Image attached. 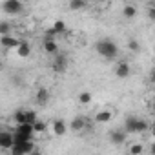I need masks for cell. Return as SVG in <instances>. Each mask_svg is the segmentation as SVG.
<instances>
[{"mask_svg": "<svg viewBox=\"0 0 155 155\" xmlns=\"http://www.w3.org/2000/svg\"><path fill=\"white\" fill-rule=\"evenodd\" d=\"M38 122V115L35 110H26V124H37Z\"/></svg>", "mask_w": 155, "mask_h": 155, "instance_id": "cell-22", "label": "cell"}, {"mask_svg": "<svg viewBox=\"0 0 155 155\" xmlns=\"http://www.w3.org/2000/svg\"><path fill=\"white\" fill-rule=\"evenodd\" d=\"M42 49H44V53H48V55H58V42H57L55 38L46 37V38L42 40Z\"/></svg>", "mask_w": 155, "mask_h": 155, "instance_id": "cell-9", "label": "cell"}, {"mask_svg": "<svg viewBox=\"0 0 155 155\" xmlns=\"http://www.w3.org/2000/svg\"><path fill=\"white\" fill-rule=\"evenodd\" d=\"M113 117H115V110H113V108H102V110H99V111L95 113V122L106 124V122H110Z\"/></svg>", "mask_w": 155, "mask_h": 155, "instance_id": "cell-6", "label": "cell"}, {"mask_svg": "<svg viewBox=\"0 0 155 155\" xmlns=\"http://www.w3.org/2000/svg\"><path fill=\"white\" fill-rule=\"evenodd\" d=\"M2 11L8 15H18L24 11V4L20 0H4L2 2Z\"/></svg>", "mask_w": 155, "mask_h": 155, "instance_id": "cell-3", "label": "cell"}, {"mask_svg": "<svg viewBox=\"0 0 155 155\" xmlns=\"http://www.w3.org/2000/svg\"><path fill=\"white\" fill-rule=\"evenodd\" d=\"M150 81L155 84V68H153V69H151V73H150Z\"/></svg>", "mask_w": 155, "mask_h": 155, "instance_id": "cell-30", "label": "cell"}, {"mask_svg": "<svg viewBox=\"0 0 155 155\" xmlns=\"http://www.w3.org/2000/svg\"><path fill=\"white\" fill-rule=\"evenodd\" d=\"M151 111H153V113H155V101H153V102H151Z\"/></svg>", "mask_w": 155, "mask_h": 155, "instance_id": "cell-32", "label": "cell"}, {"mask_svg": "<svg viewBox=\"0 0 155 155\" xmlns=\"http://www.w3.org/2000/svg\"><path fill=\"white\" fill-rule=\"evenodd\" d=\"M68 69V58L66 55H57L53 60V71L55 73H64Z\"/></svg>", "mask_w": 155, "mask_h": 155, "instance_id": "cell-12", "label": "cell"}, {"mask_svg": "<svg viewBox=\"0 0 155 155\" xmlns=\"http://www.w3.org/2000/svg\"><path fill=\"white\" fill-rule=\"evenodd\" d=\"M128 49L133 51V53H137V51L140 49V46H139V42H137L135 38H130V40H128Z\"/></svg>", "mask_w": 155, "mask_h": 155, "instance_id": "cell-26", "label": "cell"}, {"mask_svg": "<svg viewBox=\"0 0 155 155\" xmlns=\"http://www.w3.org/2000/svg\"><path fill=\"white\" fill-rule=\"evenodd\" d=\"M126 140H128V133H126V131H120V130H113V131H110V142H111V144H115V146H122Z\"/></svg>", "mask_w": 155, "mask_h": 155, "instance_id": "cell-11", "label": "cell"}, {"mask_svg": "<svg viewBox=\"0 0 155 155\" xmlns=\"http://www.w3.org/2000/svg\"><path fill=\"white\" fill-rule=\"evenodd\" d=\"M13 146H15V133L13 131H2L0 133V148L11 150Z\"/></svg>", "mask_w": 155, "mask_h": 155, "instance_id": "cell-7", "label": "cell"}, {"mask_svg": "<svg viewBox=\"0 0 155 155\" xmlns=\"http://www.w3.org/2000/svg\"><path fill=\"white\" fill-rule=\"evenodd\" d=\"M148 151H150V155H155V140L148 146Z\"/></svg>", "mask_w": 155, "mask_h": 155, "instance_id": "cell-29", "label": "cell"}, {"mask_svg": "<svg viewBox=\"0 0 155 155\" xmlns=\"http://www.w3.org/2000/svg\"><path fill=\"white\" fill-rule=\"evenodd\" d=\"M9 31H11V24L6 22V20H2V22H0V35L6 37V35H9Z\"/></svg>", "mask_w": 155, "mask_h": 155, "instance_id": "cell-25", "label": "cell"}, {"mask_svg": "<svg viewBox=\"0 0 155 155\" xmlns=\"http://www.w3.org/2000/svg\"><path fill=\"white\" fill-rule=\"evenodd\" d=\"M128 151H130V155H142V153L146 151V146H144L142 142H133Z\"/></svg>", "mask_w": 155, "mask_h": 155, "instance_id": "cell-19", "label": "cell"}, {"mask_svg": "<svg viewBox=\"0 0 155 155\" xmlns=\"http://www.w3.org/2000/svg\"><path fill=\"white\" fill-rule=\"evenodd\" d=\"M15 144L26 142V140H33L35 135V128L31 124H22V126H15Z\"/></svg>", "mask_w": 155, "mask_h": 155, "instance_id": "cell-2", "label": "cell"}, {"mask_svg": "<svg viewBox=\"0 0 155 155\" xmlns=\"http://www.w3.org/2000/svg\"><path fill=\"white\" fill-rule=\"evenodd\" d=\"M113 73H115L117 79H128V77L131 75V66H130L126 60H120V62H117V64H115Z\"/></svg>", "mask_w": 155, "mask_h": 155, "instance_id": "cell-5", "label": "cell"}, {"mask_svg": "<svg viewBox=\"0 0 155 155\" xmlns=\"http://www.w3.org/2000/svg\"><path fill=\"white\" fill-rule=\"evenodd\" d=\"M91 101H93V95H91L90 91H82V93L79 95V104H82V106L90 104Z\"/></svg>", "mask_w": 155, "mask_h": 155, "instance_id": "cell-23", "label": "cell"}, {"mask_svg": "<svg viewBox=\"0 0 155 155\" xmlns=\"http://www.w3.org/2000/svg\"><path fill=\"white\" fill-rule=\"evenodd\" d=\"M146 15H148L150 20H155V6H150L148 11H146Z\"/></svg>", "mask_w": 155, "mask_h": 155, "instance_id": "cell-28", "label": "cell"}, {"mask_svg": "<svg viewBox=\"0 0 155 155\" xmlns=\"http://www.w3.org/2000/svg\"><path fill=\"white\" fill-rule=\"evenodd\" d=\"M20 38L15 37V35H6V37H0V44H2V48L6 49H17L20 46Z\"/></svg>", "mask_w": 155, "mask_h": 155, "instance_id": "cell-8", "label": "cell"}, {"mask_svg": "<svg viewBox=\"0 0 155 155\" xmlns=\"http://www.w3.org/2000/svg\"><path fill=\"white\" fill-rule=\"evenodd\" d=\"M15 53H17V57H20V58H28V57L31 55V46H29V42L22 40L20 46L15 49Z\"/></svg>", "mask_w": 155, "mask_h": 155, "instance_id": "cell-17", "label": "cell"}, {"mask_svg": "<svg viewBox=\"0 0 155 155\" xmlns=\"http://www.w3.org/2000/svg\"><path fill=\"white\" fill-rule=\"evenodd\" d=\"M33 128H35V135H38V133H44L46 131V124L44 122H37V124H33Z\"/></svg>", "mask_w": 155, "mask_h": 155, "instance_id": "cell-27", "label": "cell"}, {"mask_svg": "<svg viewBox=\"0 0 155 155\" xmlns=\"http://www.w3.org/2000/svg\"><path fill=\"white\" fill-rule=\"evenodd\" d=\"M13 120H15L17 126L26 124V110H17V111L13 113Z\"/></svg>", "mask_w": 155, "mask_h": 155, "instance_id": "cell-20", "label": "cell"}, {"mask_svg": "<svg viewBox=\"0 0 155 155\" xmlns=\"http://www.w3.org/2000/svg\"><path fill=\"white\" fill-rule=\"evenodd\" d=\"M33 151H37L33 140H26V142L15 144V146L11 148V155H31Z\"/></svg>", "mask_w": 155, "mask_h": 155, "instance_id": "cell-4", "label": "cell"}, {"mask_svg": "<svg viewBox=\"0 0 155 155\" xmlns=\"http://www.w3.org/2000/svg\"><path fill=\"white\" fill-rule=\"evenodd\" d=\"M150 133H151V137H153V140H155V124L151 126V130H150Z\"/></svg>", "mask_w": 155, "mask_h": 155, "instance_id": "cell-31", "label": "cell"}, {"mask_svg": "<svg viewBox=\"0 0 155 155\" xmlns=\"http://www.w3.org/2000/svg\"><path fill=\"white\" fill-rule=\"evenodd\" d=\"M64 31H66V24H64L62 20H57V22H53L51 29H48V37H49V38H55V35H60V33H64Z\"/></svg>", "mask_w": 155, "mask_h": 155, "instance_id": "cell-16", "label": "cell"}, {"mask_svg": "<svg viewBox=\"0 0 155 155\" xmlns=\"http://www.w3.org/2000/svg\"><path fill=\"white\" fill-rule=\"evenodd\" d=\"M122 15H124V18H135L137 17V8L133 6V4H124V8H122Z\"/></svg>", "mask_w": 155, "mask_h": 155, "instance_id": "cell-18", "label": "cell"}, {"mask_svg": "<svg viewBox=\"0 0 155 155\" xmlns=\"http://www.w3.org/2000/svg\"><path fill=\"white\" fill-rule=\"evenodd\" d=\"M51 133L57 135V137L66 135V133H68V124H66V120H62V119H55V120L51 122Z\"/></svg>", "mask_w": 155, "mask_h": 155, "instance_id": "cell-10", "label": "cell"}, {"mask_svg": "<svg viewBox=\"0 0 155 155\" xmlns=\"http://www.w3.org/2000/svg\"><path fill=\"white\" fill-rule=\"evenodd\" d=\"M49 90L48 88H38L37 90V93H35V101H37V104H40V106H46L48 102H49Z\"/></svg>", "mask_w": 155, "mask_h": 155, "instance_id": "cell-13", "label": "cell"}, {"mask_svg": "<svg viewBox=\"0 0 155 155\" xmlns=\"http://www.w3.org/2000/svg\"><path fill=\"white\" fill-rule=\"evenodd\" d=\"M95 49H97V53H99L101 57H104V58H108V60H111V58H115V57L119 55V46H117L111 38H102V40H99V42L95 44Z\"/></svg>", "mask_w": 155, "mask_h": 155, "instance_id": "cell-1", "label": "cell"}, {"mask_svg": "<svg viewBox=\"0 0 155 155\" xmlns=\"http://www.w3.org/2000/svg\"><path fill=\"white\" fill-rule=\"evenodd\" d=\"M31 155H42V153H40V151H33Z\"/></svg>", "mask_w": 155, "mask_h": 155, "instance_id": "cell-33", "label": "cell"}, {"mask_svg": "<svg viewBox=\"0 0 155 155\" xmlns=\"http://www.w3.org/2000/svg\"><path fill=\"white\" fill-rule=\"evenodd\" d=\"M137 122H139V117H135V115L126 117V120H124V131L126 133H137Z\"/></svg>", "mask_w": 155, "mask_h": 155, "instance_id": "cell-15", "label": "cell"}, {"mask_svg": "<svg viewBox=\"0 0 155 155\" xmlns=\"http://www.w3.org/2000/svg\"><path fill=\"white\" fill-rule=\"evenodd\" d=\"M68 8H69L71 11H81V9L86 8V2H81V0H73V2L68 4Z\"/></svg>", "mask_w": 155, "mask_h": 155, "instance_id": "cell-24", "label": "cell"}, {"mask_svg": "<svg viewBox=\"0 0 155 155\" xmlns=\"http://www.w3.org/2000/svg\"><path fill=\"white\" fill-rule=\"evenodd\" d=\"M86 126H88V122H86L84 117H73V120H71V124H69L71 131H75V133H81Z\"/></svg>", "mask_w": 155, "mask_h": 155, "instance_id": "cell-14", "label": "cell"}, {"mask_svg": "<svg viewBox=\"0 0 155 155\" xmlns=\"http://www.w3.org/2000/svg\"><path fill=\"white\" fill-rule=\"evenodd\" d=\"M151 130V124L146 120V119H140L139 117V122H137V133H146Z\"/></svg>", "mask_w": 155, "mask_h": 155, "instance_id": "cell-21", "label": "cell"}]
</instances>
